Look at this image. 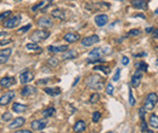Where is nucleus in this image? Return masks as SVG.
Returning a JSON list of instances; mask_svg holds the SVG:
<instances>
[{"mask_svg":"<svg viewBox=\"0 0 158 133\" xmlns=\"http://www.w3.org/2000/svg\"><path fill=\"white\" fill-rule=\"evenodd\" d=\"M86 86L91 90H95V91L102 90L103 88V79L97 74L90 75V76L86 79Z\"/></svg>","mask_w":158,"mask_h":133,"instance_id":"f257e3e1","label":"nucleus"},{"mask_svg":"<svg viewBox=\"0 0 158 133\" xmlns=\"http://www.w3.org/2000/svg\"><path fill=\"white\" fill-rule=\"evenodd\" d=\"M49 36H50V32L49 30L39 29V30H36L30 35V40H32V43L38 44V43H42V41L46 40Z\"/></svg>","mask_w":158,"mask_h":133,"instance_id":"f03ea898","label":"nucleus"},{"mask_svg":"<svg viewBox=\"0 0 158 133\" xmlns=\"http://www.w3.org/2000/svg\"><path fill=\"white\" fill-rule=\"evenodd\" d=\"M158 103V96L156 93H148L147 94V97H146V99H145V105H144V108H145V110L146 111H152L153 109H154V107H156V104Z\"/></svg>","mask_w":158,"mask_h":133,"instance_id":"7ed1b4c3","label":"nucleus"},{"mask_svg":"<svg viewBox=\"0 0 158 133\" xmlns=\"http://www.w3.org/2000/svg\"><path fill=\"white\" fill-rule=\"evenodd\" d=\"M20 22H21V16L20 15H16V16H13L11 18H7V20L4 22V27L5 28H9V29L16 28L17 26L20 24Z\"/></svg>","mask_w":158,"mask_h":133,"instance_id":"20e7f679","label":"nucleus"},{"mask_svg":"<svg viewBox=\"0 0 158 133\" xmlns=\"http://www.w3.org/2000/svg\"><path fill=\"white\" fill-rule=\"evenodd\" d=\"M100 41V37L97 35H91V36H86L82 40V45L88 47V46H93Z\"/></svg>","mask_w":158,"mask_h":133,"instance_id":"39448f33","label":"nucleus"},{"mask_svg":"<svg viewBox=\"0 0 158 133\" xmlns=\"http://www.w3.org/2000/svg\"><path fill=\"white\" fill-rule=\"evenodd\" d=\"M142 80V71L140 69H136L135 73L133 74V78H131V85L133 87H139L140 84H141Z\"/></svg>","mask_w":158,"mask_h":133,"instance_id":"423d86ee","label":"nucleus"},{"mask_svg":"<svg viewBox=\"0 0 158 133\" xmlns=\"http://www.w3.org/2000/svg\"><path fill=\"white\" fill-rule=\"evenodd\" d=\"M33 79H34V74H33L32 71H29V70H26V71H23V73L20 75V82H21L22 85H27V84L30 82Z\"/></svg>","mask_w":158,"mask_h":133,"instance_id":"0eeeda50","label":"nucleus"},{"mask_svg":"<svg viewBox=\"0 0 158 133\" xmlns=\"http://www.w3.org/2000/svg\"><path fill=\"white\" fill-rule=\"evenodd\" d=\"M12 98H15V92L13 91H9V92H6L5 94H3L1 97H0V105H7L11 101H12Z\"/></svg>","mask_w":158,"mask_h":133,"instance_id":"6e6552de","label":"nucleus"},{"mask_svg":"<svg viewBox=\"0 0 158 133\" xmlns=\"http://www.w3.org/2000/svg\"><path fill=\"white\" fill-rule=\"evenodd\" d=\"M95 24L97 27H103V26H106L108 23V16L107 15H105V13H100L97 16H95Z\"/></svg>","mask_w":158,"mask_h":133,"instance_id":"1a4fd4ad","label":"nucleus"},{"mask_svg":"<svg viewBox=\"0 0 158 133\" xmlns=\"http://www.w3.org/2000/svg\"><path fill=\"white\" fill-rule=\"evenodd\" d=\"M47 125V121L45 119H42V120H34L32 121L30 123V127L33 129H36V131H43Z\"/></svg>","mask_w":158,"mask_h":133,"instance_id":"9d476101","label":"nucleus"},{"mask_svg":"<svg viewBox=\"0 0 158 133\" xmlns=\"http://www.w3.org/2000/svg\"><path fill=\"white\" fill-rule=\"evenodd\" d=\"M63 39H65L67 43L72 44V43H77L78 40H80V35H79L78 33H67V34H65Z\"/></svg>","mask_w":158,"mask_h":133,"instance_id":"9b49d317","label":"nucleus"},{"mask_svg":"<svg viewBox=\"0 0 158 133\" xmlns=\"http://www.w3.org/2000/svg\"><path fill=\"white\" fill-rule=\"evenodd\" d=\"M103 53H107V52H105L103 48H94L93 51L89 52V58L88 60H96V58H101V56Z\"/></svg>","mask_w":158,"mask_h":133,"instance_id":"f8f14e48","label":"nucleus"},{"mask_svg":"<svg viewBox=\"0 0 158 133\" xmlns=\"http://www.w3.org/2000/svg\"><path fill=\"white\" fill-rule=\"evenodd\" d=\"M15 82H16L15 78H11V76H5V78H3L1 80H0V85H1L4 88L11 87L12 85H15Z\"/></svg>","mask_w":158,"mask_h":133,"instance_id":"ddd939ff","label":"nucleus"},{"mask_svg":"<svg viewBox=\"0 0 158 133\" xmlns=\"http://www.w3.org/2000/svg\"><path fill=\"white\" fill-rule=\"evenodd\" d=\"M11 53H12L11 48H4L0 51V63H6L9 57L11 56Z\"/></svg>","mask_w":158,"mask_h":133,"instance_id":"4468645a","label":"nucleus"},{"mask_svg":"<svg viewBox=\"0 0 158 133\" xmlns=\"http://www.w3.org/2000/svg\"><path fill=\"white\" fill-rule=\"evenodd\" d=\"M26 122V119L24 118H16L11 123H10V128L11 129H15V128H19V127H22Z\"/></svg>","mask_w":158,"mask_h":133,"instance_id":"2eb2a0df","label":"nucleus"},{"mask_svg":"<svg viewBox=\"0 0 158 133\" xmlns=\"http://www.w3.org/2000/svg\"><path fill=\"white\" fill-rule=\"evenodd\" d=\"M68 50V46L67 45H61V46H49L47 47V51L49 52H52V53H60V52H66Z\"/></svg>","mask_w":158,"mask_h":133,"instance_id":"dca6fc26","label":"nucleus"},{"mask_svg":"<svg viewBox=\"0 0 158 133\" xmlns=\"http://www.w3.org/2000/svg\"><path fill=\"white\" fill-rule=\"evenodd\" d=\"M37 92V88L36 87H33V86H24L21 91V94L23 97H29L32 96V94H34Z\"/></svg>","mask_w":158,"mask_h":133,"instance_id":"f3484780","label":"nucleus"},{"mask_svg":"<svg viewBox=\"0 0 158 133\" xmlns=\"http://www.w3.org/2000/svg\"><path fill=\"white\" fill-rule=\"evenodd\" d=\"M131 6L134 9L142 10V9L147 7V1H146V0H133V1H131Z\"/></svg>","mask_w":158,"mask_h":133,"instance_id":"a211bd4d","label":"nucleus"},{"mask_svg":"<svg viewBox=\"0 0 158 133\" xmlns=\"http://www.w3.org/2000/svg\"><path fill=\"white\" fill-rule=\"evenodd\" d=\"M44 92L46 94H49V96H52V97L60 96V94H61V90L59 87H45L44 88Z\"/></svg>","mask_w":158,"mask_h":133,"instance_id":"6ab92c4d","label":"nucleus"},{"mask_svg":"<svg viewBox=\"0 0 158 133\" xmlns=\"http://www.w3.org/2000/svg\"><path fill=\"white\" fill-rule=\"evenodd\" d=\"M85 129H86V123H85L83 120L77 121V122L74 123V126H73V131L77 132V133H82V132H84Z\"/></svg>","mask_w":158,"mask_h":133,"instance_id":"aec40b11","label":"nucleus"},{"mask_svg":"<svg viewBox=\"0 0 158 133\" xmlns=\"http://www.w3.org/2000/svg\"><path fill=\"white\" fill-rule=\"evenodd\" d=\"M38 26L39 27H43V28H49L52 26V21L47 17H42L38 20Z\"/></svg>","mask_w":158,"mask_h":133,"instance_id":"412c9836","label":"nucleus"},{"mask_svg":"<svg viewBox=\"0 0 158 133\" xmlns=\"http://www.w3.org/2000/svg\"><path fill=\"white\" fill-rule=\"evenodd\" d=\"M51 15H52V17L59 18V20H61V21H65V20H66V15H65V11H63V10L55 9V10L51 11Z\"/></svg>","mask_w":158,"mask_h":133,"instance_id":"4be33fe9","label":"nucleus"},{"mask_svg":"<svg viewBox=\"0 0 158 133\" xmlns=\"http://www.w3.org/2000/svg\"><path fill=\"white\" fill-rule=\"evenodd\" d=\"M77 56H78V53L74 50H67L66 52H63L62 60H65V61H67V60H74Z\"/></svg>","mask_w":158,"mask_h":133,"instance_id":"5701e85b","label":"nucleus"},{"mask_svg":"<svg viewBox=\"0 0 158 133\" xmlns=\"http://www.w3.org/2000/svg\"><path fill=\"white\" fill-rule=\"evenodd\" d=\"M26 109H27V107L24 104H21V103H13V105H12V110L15 112H19V114L26 111Z\"/></svg>","mask_w":158,"mask_h":133,"instance_id":"b1692460","label":"nucleus"},{"mask_svg":"<svg viewBox=\"0 0 158 133\" xmlns=\"http://www.w3.org/2000/svg\"><path fill=\"white\" fill-rule=\"evenodd\" d=\"M151 127L153 128H157L158 129V115H156V114H152V115L150 116V120H148Z\"/></svg>","mask_w":158,"mask_h":133,"instance_id":"393cba45","label":"nucleus"},{"mask_svg":"<svg viewBox=\"0 0 158 133\" xmlns=\"http://www.w3.org/2000/svg\"><path fill=\"white\" fill-rule=\"evenodd\" d=\"M26 48L28 50V51H36V52H40L42 51V48L38 46V44H36V43H29V44H27L26 45Z\"/></svg>","mask_w":158,"mask_h":133,"instance_id":"a878e982","label":"nucleus"},{"mask_svg":"<svg viewBox=\"0 0 158 133\" xmlns=\"http://www.w3.org/2000/svg\"><path fill=\"white\" fill-rule=\"evenodd\" d=\"M55 114V108H46L45 110H43V116L44 118H51Z\"/></svg>","mask_w":158,"mask_h":133,"instance_id":"bb28decb","label":"nucleus"},{"mask_svg":"<svg viewBox=\"0 0 158 133\" xmlns=\"http://www.w3.org/2000/svg\"><path fill=\"white\" fill-rule=\"evenodd\" d=\"M94 70H100V71H103L105 74H110L111 73L110 68L106 67V65H95L94 67Z\"/></svg>","mask_w":158,"mask_h":133,"instance_id":"cd10ccee","label":"nucleus"},{"mask_svg":"<svg viewBox=\"0 0 158 133\" xmlns=\"http://www.w3.org/2000/svg\"><path fill=\"white\" fill-rule=\"evenodd\" d=\"M59 60L56 58V57H51V58H49L47 60V64L50 65V67H52V68H55V67H57L59 65Z\"/></svg>","mask_w":158,"mask_h":133,"instance_id":"c85d7f7f","label":"nucleus"},{"mask_svg":"<svg viewBox=\"0 0 158 133\" xmlns=\"http://www.w3.org/2000/svg\"><path fill=\"white\" fill-rule=\"evenodd\" d=\"M46 6V1H40V3H38L37 5H34L33 7H32V11H38L39 9H43V7H45Z\"/></svg>","mask_w":158,"mask_h":133,"instance_id":"c756f323","label":"nucleus"},{"mask_svg":"<svg viewBox=\"0 0 158 133\" xmlns=\"http://www.w3.org/2000/svg\"><path fill=\"white\" fill-rule=\"evenodd\" d=\"M100 94L99 93H94V94H91L90 96V103L91 104H95V103H97L99 101H100Z\"/></svg>","mask_w":158,"mask_h":133,"instance_id":"7c9ffc66","label":"nucleus"},{"mask_svg":"<svg viewBox=\"0 0 158 133\" xmlns=\"http://www.w3.org/2000/svg\"><path fill=\"white\" fill-rule=\"evenodd\" d=\"M141 33H142V30H140V29H131V30L128 33V35H129V36H133V37H135V36L141 35Z\"/></svg>","mask_w":158,"mask_h":133,"instance_id":"2f4dec72","label":"nucleus"},{"mask_svg":"<svg viewBox=\"0 0 158 133\" xmlns=\"http://www.w3.org/2000/svg\"><path fill=\"white\" fill-rule=\"evenodd\" d=\"M136 68H137V69H140L141 71H142V70H144V71H146V70H147V64H146L145 62H140V63H137V64H136Z\"/></svg>","mask_w":158,"mask_h":133,"instance_id":"473e14b6","label":"nucleus"},{"mask_svg":"<svg viewBox=\"0 0 158 133\" xmlns=\"http://www.w3.org/2000/svg\"><path fill=\"white\" fill-rule=\"evenodd\" d=\"M100 119H101V112H100V111H95V112L93 114V121H94V122H99Z\"/></svg>","mask_w":158,"mask_h":133,"instance_id":"72a5a7b5","label":"nucleus"},{"mask_svg":"<svg viewBox=\"0 0 158 133\" xmlns=\"http://www.w3.org/2000/svg\"><path fill=\"white\" fill-rule=\"evenodd\" d=\"M113 92H114V87H113V85H112V84H108L107 87H106V93L110 94V96H112Z\"/></svg>","mask_w":158,"mask_h":133,"instance_id":"f704fd0d","label":"nucleus"},{"mask_svg":"<svg viewBox=\"0 0 158 133\" xmlns=\"http://www.w3.org/2000/svg\"><path fill=\"white\" fill-rule=\"evenodd\" d=\"M129 104H130L131 107L135 104V98H134V96H133V91H131V88H129Z\"/></svg>","mask_w":158,"mask_h":133,"instance_id":"c9c22d12","label":"nucleus"},{"mask_svg":"<svg viewBox=\"0 0 158 133\" xmlns=\"http://www.w3.org/2000/svg\"><path fill=\"white\" fill-rule=\"evenodd\" d=\"M12 119V115L10 112H5V114H3V116H1V120L3 121H10Z\"/></svg>","mask_w":158,"mask_h":133,"instance_id":"e433bc0d","label":"nucleus"},{"mask_svg":"<svg viewBox=\"0 0 158 133\" xmlns=\"http://www.w3.org/2000/svg\"><path fill=\"white\" fill-rule=\"evenodd\" d=\"M10 15H11V11H5L3 13H0V21H3V20H5V18H7Z\"/></svg>","mask_w":158,"mask_h":133,"instance_id":"4c0bfd02","label":"nucleus"},{"mask_svg":"<svg viewBox=\"0 0 158 133\" xmlns=\"http://www.w3.org/2000/svg\"><path fill=\"white\" fill-rule=\"evenodd\" d=\"M141 131L142 132H147L148 128H147V123L145 121V119H141Z\"/></svg>","mask_w":158,"mask_h":133,"instance_id":"58836bf2","label":"nucleus"},{"mask_svg":"<svg viewBox=\"0 0 158 133\" xmlns=\"http://www.w3.org/2000/svg\"><path fill=\"white\" fill-rule=\"evenodd\" d=\"M119 76H120V69L118 68V69L116 70L114 75H113V81H114V82H116V81H118V80H119Z\"/></svg>","mask_w":158,"mask_h":133,"instance_id":"ea45409f","label":"nucleus"},{"mask_svg":"<svg viewBox=\"0 0 158 133\" xmlns=\"http://www.w3.org/2000/svg\"><path fill=\"white\" fill-rule=\"evenodd\" d=\"M103 60L101 58H96V60H88V63H90V64H95V63H102Z\"/></svg>","mask_w":158,"mask_h":133,"instance_id":"a19ab883","label":"nucleus"},{"mask_svg":"<svg viewBox=\"0 0 158 133\" xmlns=\"http://www.w3.org/2000/svg\"><path fill=\"white\" fill-rule=\"evenodd\" d=\"M122 64H123V65H128V64H129V58H128L127 56L122 57Z\"/></svg>","mask_w":158,"mask_h":133,"instance_id":"79ce46f5","label":"nucleus"},{"mask_svg":"<svg viewBox=\"0 0 158 133\" xmlns=\"http://www.w3.org/2000/svg\"><path fill=\"white\" fill-rule=\"evenodd\" d=\"M30 29V24H27V26H24V27H22L20 30H19V33H26L27 30H29Z\"/></svg>","mask_w":158,"mask_h":133,"instance_id":"37998d69","label":"nucleus"},{"mask_svg":"<svg viewBox=\"0 0 158 133\" xmlns=\"http://www.w3.org/2000/svg\"><path fill=\"white\" fill-rule=\"evenodd\" d=\"M145 112H146L145 108H140V110H139V115H140V118H141V119H145V118H144V116H145Z\"/></svg>","mask_w":158,"mask_h":133,"instance_id":"c03bdc74","label":"nucleus"},{"mask_svg":"<svg viewBox=\"0 0 158 133\" xmlns=\"http://www.w3.org/2000/svg\"><path fill=\"white\" fill-rule=\"evenodd\" d=\"M12 40L11 39H5V40H0V45L4 46V45H7V44H11Z\"/></svg>","mask_w":158,"mask_h":133,"instance_id":"a18cd8bd","label":"nucleus"},{"mask_svg":"<svg viewBox=\"0 0 158 133\" xmlns=\"http://www.w3.org/2000/svg\"><path fill=\"white\" fill-rule=\"evenodd\" d=\"M15 133H32V131H29V129H21V131L15 132Z\"/></svg>","mask_w":158,"mask_h":133,"instance_id":"49530a36","label":"nucleus"},{"mask_svg":"<svg viewBox=\"0 0 158 133\" xmlns=\"http://www.w3.org/2000/svg\"><path fill=\"white\" fill-rule=\"evenodd\" d=\"M152 36L154 37V39H158V29H154V32L152 33Z\"/></svg>","mask_w":158,"mask_h":133,"instance_id":"de8ad7c7","label":"nucleus"},{"mask_svg":"<svg viewBox=\"0 0 158 133\" xmlns=\"http://www.w3.org/2000/svg\"><path fill=\"white\" fill-rule=\"evenodd\" d=\"M79 79H80V78H79V76H77V78H76V80H74V82H73V85H72V86H73V87H74V86H76V85H77V84H78V82H79Z\"/></svg>","mask_w":158,"mask_h":133,"instance_id":"09e8293b","label":"nucleus"},{"mask_svg":"<svg viewBox=\"0 0 158 133\" xmlns=\"http://www.w3.org/2000/svg\"><path fill=\"white\" fill-rule=\"evenodd\" d=\"M47 81H49L47 79H45V80H39V81H38V84H39V85H42V84H46Z\"/></svg>","mask_w":158,"mask_h":133,"instance_id":"8fccbe9b","label":"nucleus"},{"mask_svg":"<svg viewBox=\"0 0 158 133\" xmlns=\"http://www.w3.org/2000/svg\"><path fill=\"white\" fill-rule=\"evenodd\" d=\"M136 17H141V18H144V20H146V16H145V15H142V13L136 15Z\"/></svg>","mask_w":158,"mask_h":133,"instance_id":"3c124183","label":"nucleus"},{"mask_svg":"<svg viewBox=\"0 0 158 133\" xmlns=\"http://www.w3.org/2000/svg\"><path fill=\"white\" fill-rule=\"evenodd\" d=\"M5 35H7L6 32H0V37H1V36H5Z\"/></svg>","mask_w":158,"mask_h":133,"instance_id":"603ef678","label":"nucleus"},{"mask_svg":"<svg viewBox=\"0 0 158 133\" xmlns=\"http://www.w3.org/2000/svg\"><path fill=\"white\" fill-rule=\"evenodd\" d=\"M152 30H154V29H153V28H151V27H148V28H146V32H147V33H151Z\"/></svg>","mask_w":158,"mask_h":133,"instance_id":"864d4df0","label":"nucleus"},{"mask_svg":"<svg viewBox=\"0 0 158 133\" xmlns=\"http://www.w3.org/2000/svg\"><path fill=\"white\" fill-rule=\"evenodd\" d=\"M154 13H156V15H158V7L156 9V11H154Z\"/></svg>","mask_w":158,"mask_h":133,"instance_id":"5fc2aeb1","label":"nucleus"},{"mask_svg":"<svg viewBox=\"0 0 158 133\" xmlns=\"http://www.w3.org/2000/svg\"><path fill=\"white\" fill-rule=\"evenodd\" d=\"M147 133H154V132H152V131H147Z\"/></svg>","mask_w":158,"mask_h":133,"instance_id":"6e6d98bb","label":"nucleus"},{"mask_svg":"<svg viewBox=\"0 0 158 133\" xmlns=\"http://www.w3.org/2000/svg\"><path fill=\"white\" fill-rule=\"evenodd\" d=\"M47 1H54V0H47Z\"/></svg>","mask_w":158,"mask_h":133,"instance_id":"4d7b16f0","label":"nucleus"},{"mask_svg":"<svg viewBox=\"0 0 158 133\" xmlns=\"http://www.w3.org/2000/svg\"><path fill=\"white\" fill-rule=\"evenodd\" d=\"M157 67H158V60H157Z\"/></svg>","mask_w":158,"mask_h":133,"instance_id":"13d9d810","label":"nucleus"},{"mask_svg":"<svg viewBox=\"0 0 158 133\" xmlns=\"http://www.w3.org/2000/svg\"><path fill=\"white\" fill-rule=\"evenodd\" d=\"M15 1H19V0H15Z\"/></svg>","mask_w":158,"mask_h":133,"instance_id":"bf43d9fd","label":"nucleus"},{"mask_svg":"<svg viewBox=\"0 0 158 133\" xmlns=\"http://www.w3.org/2000/svg\"><path fill=\"white\" fill-rule=\"evenodd\" d=\"M156 48H157V50H158V46H157V47H156Z\"/></svg>","mask_w":158,"mask_h":133,"instance_id":"052dcab7","label":"nucleus"}]
</instances>
